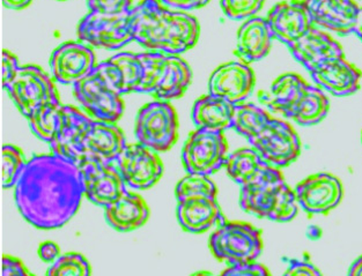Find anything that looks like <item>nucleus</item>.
Here are the masks:
<instances>
[{
  "label": "nucleus",
  "instance_id": "nucleus-2",
  "mask_svg": "<svg viewBox=\"0 0 362 276\" xmlns=\"http://www.w3.org/2000/svg\"><path fill=\"white\" fill-rule=\"evenodd\" d=\"M134 41L148 51L182 54L194 48L200 35L194 16L167 7L159 0H141L131 8Z\"/></svg>",
  "mask_w": 362,
  "mask_h": 276
},
{
  "label": "nucleus",
  "instance_id": "nucleus-3",
  "mask_svg": "<svg viewBox=\"0 0 362 276\" xmlns=\"http://www.w3.org/2000/svg\"><path fill=\"white\" fill-rule=\"evenodd\" d=\"M233 128L248 140L252 148L276 168L292 164L300 156L299 136L286 121L271 117L251 103L236 104Z\"/></svg>",
  "mask_w": 362,
  "mask_h": 276
},
{
  "label": "nucleus",
  "instance_id": "nucleus-17",
  "mask_svg": "<svg viewBox=\"0 0 362 276\" xmlns=\"http://www.w3.org/2000/svg\"><path fill=\"white\" fill-rule=\"evenodd\" d=\"M296 201L309 215L327 214L337 207L343 198V186L330 174H316L296 185Z\"/></svg>",
  "mask_w": 362,
  "mask_h": 276
},
{
  "label": "nucleus",
  "instance_id": "nucleus-7",
  "mask_svg": "<svg viewBox=\"0 0 362 276\" xmlns=\"http://www.w3.org/2000/svg\"><path fill=\"white\" fill-rule=\"evenodd\" d=\"M213 256L226 264L255 261L263 250L261 230L243 222H225L210 237Z\"/></svg>",
  "mask_w": 362,
  "mask_h": 276
},
{
  "label": "nucleus",
  "instance_id": "nucleus-31",
  "mask_svg": "<svg viewBox=\"0 0 362 276\" xmlns=\"http://www.w3.org/2000/svg\"><path fill=\"white\" fill-rule=\"evenodd\" d=\"M216 193L218 191L216 185L211 181L210 177L202 174H187V176L178 181L175 188L177 201L194 197L216 198Z\"/></svg>",
  "mask_w": 362,
  "mask_h": 276
},
{
  "label": "nucleus",
  "instance_id": "nucleus-10",
  "mask_svg": "<svg viewBox=\"0 0 362 276\" xmlns=\"http://www.w3.org/2000/svg\"><path fill=\"white\" fill-rule=\"evenodd\" d=\"M228 145L223 133L194 131L182 148V163L187 174L210 176L225 165Z\"/></svg>",
  "mask_w": 362,
  "mask_h": 276
},
{
  "label": "nucleus",
  "instance_id": "nucleus-36",
  "mask_svg": "<svg viewBox=\"0 0 362 276\" xmlns=\"http://www.w3.org/2000/svg\"><path fill=\"white\" fill-rule=\"evenodd\" d=\"M223 275L230 276H265L270 275V272L267 270L264 265L258 264L255 261H248V263H240V264L230 265L227 270L223 272Z\"/></svg>",
  "mask_w": 362,
  "mask_h": 276
},
{
  "label": "nucleus",
  "instance_id": "nucleus-35",
  "mask_svg": "<svg viewBox=\"0 0 362 276\" xmlns=\"http://www.w3.org/2000/svg\"><path fill=\"white\" fill-rule=\"evenodd\" d=\"M87 6L92 12L117 14L132 8V0H87Z\"/></svg>",
  "mask_w": 362,
  "mask_h": 276
},
{
  "label": "nucleus",
  "instance_id": "nucleus-25",
  "mask_svg": "<svg viewBox=\"0 0 362 276\" xmlns=\"http://www.w3.org/2000/svg\"><path fill=\"white\" fill-rule=\"evenodd\" d=\"M176 212L180 226L192 234L207 232L226 221L216 198L194 197L178 201Z\"/></svg>",
  "mask_w": 362,
  "mask_h": 276
},
{
  "label": "nucleus",
  "instance_id": "nucleus-27",
  "mask_svg": "<svg viewBox=\"0 0 362 276\" xmlns=\"http://www.w3.org/2000/svg\"><path fill=\"white\" fill-rule=\"evenodd\" d=\"M148 216L150 208L146 201L129 191L105 207V221L117 232H134L146 223Z\"/></svg>",
  "mask_w": 362,
  "mask_h": 276
},
{
  "label": "nucleus",
  "instance_id": "nucleus-14",
  "mask_svg": "<svg viewBox=\"0 0 362 276\" xmlns=\"http://www.w3.org/2000/svg\"><path fill=\"white\" fill-rule=\"evenodd\" d=\"M92 119L74 105H65L57 130L49 143L52 154L78 167L83 162L85 139Z\"/></svg>",
  "mask_w": 362,
  "mask_h": 276
},
{
  "label": "nucleus",
  "instance_id": "nucleus-30",
  "mask_svg": "<svg viewBox=\"0 0 362 276\" xmlns=\"http://www.w3.org/2000/svg\"><path fill=\"white\" fill-rule=\"evenodd\" d=\"M64 107L59 99L45 102V104L38 107L27 119L33 133L38 139L45 143H50L57 130L58 123L63 114Z\"/></svg>",
  "mask_w": 362,
  "mask_h": 276
},
{
  "label": "nucleus",
  "instance_id": "nucleus-22",
  "mask_svg": "<svg viewBox=\"0 0 362 276\" xmlns=\"http://www.w3.org/2000/svg\"><path fill=\"white\" fill-rule=\"evenodd\" d=\"M110 88L119 95L139 92L144 67L139 54L121 52L107 61L96 64Z\"/></svg>",
  "mask_w": 362,
  "mask_h": 276
},
{
  "label": "nucleus",
  "instance_id": "nucleus-29",
  "mask_svg": "<svg viewBox=\"0 0 362 276\" xmlns=\"http://www.w3.org/2000/svg\"><path fill=\"white\" fill-rule=\"evenodd\" d=\"M223 167L233 181L245 186L261 177L271 164L254 148H242L227 156Z\"/></svg>",
  "mask_w": 362,
  "mask_h": 276
},
{
  "label": "nucleus",
  "instance_id": "nucleus-38",
  "mask_svg": "<svg viewBox=\"0 0 362 276\" xmlns=\"http://www.w3.org/2000/svg\"><path fill=\"white\" fill-rule=\"evenodd\" d=\"M286 261L288 267L285 275H321V272L312 264L307 254L303 259H288Z\"/></svg>",
  "mask_w": 362,
  "mask_h": 276
},
{
  "label": "nucleus",
  "instance_id": "nucleus-23",
  "mask_svg": "<svg viewBox=\"0 0 362 276\" xmlns=\"http://www.w3.org/2000/svg\"><path fill=\"white\" fill-rule=\"evenodd\" d=\"M125 146L127 141L119 127L114 123L96 119L92 121L87 132L83 160L115 163Z\"/></svg>",
  "mask_w": 362,
  "mask_h": 276
},
{
  "label": "nucleus",
  "instance_id": "nucleus-20",
  "mask_svg": "<svg viewBox=\"0 0 362 276\" xmlns=\"http://www.w3.org/2000/svg\"><path fill=\"white\" fill-rule=\"evenodd\" d=\"M313 23L340 36L354 32L360 7L354 0H305Z\"/></svg>",
  "mask_w": 362,
  "mask_h": 276
},
{
  "label": "nucleus",
  "instance_id": "nucleus-39",
  "mask_svg": "<svg viewBox=\"0 0 362 276\" xmlns=\"http://www.w3.org/2000/svg\"><path fill=\"white\" fill-rule=\"evenodd\" d=\"M3 276H30L33 275L23 261L18 258L11 257V256H4L3 257V270H1Z\"/></svg>",
  "mask_w": 362,
  "mask_h": 276
},
{
  "label": "nucleus",
  "instance_id": "nucleus-28",
  "mask_svg": "<svg viewBox=\"0 0 362 276\" xmlns=\"http://www.w3.org/2000/svg\"><path fill=\"white\" fill-rule=\"evenodd\" d=\"M274 35L265 18L254 16L245 20L236 37V54L245 63H254L267 57Z\"/></svg>",
  "mask_w": 362,
  "mask_h": 276
},
{
  "label": "nucleus",
  "instance_id": "nucleus-26",
  "mask_svg": "<svg viewBox=\"0 0 362 276\" xmlns=\"http://www.w3.org/2000/svg\"><path fill=\"white\" fill-rule=\"evenodd\" d=\"M236 104L209 92L194 102L191 117L199 130L223 133L233 128Z\"/></svg>",
  "mask_w": 362,
  "mask_h": 276
},
{
  "label": "nucleus",
  "instance_id": "nucleus-5",
  "mask_svg": "<svg viewBox=\"0 0 362 276\" xmlns=\"http://www.w3.org/2000/svg\"><path fill=\"white\" fill-rule=\"evenodd\" d=\"M240 206L251 215L274 222H288L298 214L296 192L274 165L256 181L241 186Z\"/></svg>",
  "mask_w": 362,
  "mask_h": 276
},
{
  "label": "nucleus",
  "instance_id": "nucleus-43",
  "mask_svg": "<svg viewBox=\"0 0 362 276\" xmlns=\"http://www.w3.org/2000/svg\"><path fill=\"white\" fill-rule=\"evenodd\" d=\"M347 274L352 276H362V256L353 263Z\"/></svg>",
  "mask_w": 362,
  "mask_h": 276
},
{
  "label": "nucleus",
  "instance_id": "nucleus-8",
  "mask_svg": "<svg viewBox=\"0 0 362 276\" xmlns=\"http://www.w3.org/2000/svg\"><path fill=\"white\" fill-rule=\"evenodd\" d=\"M134 136L156 152L170 150L178 137V121L175 109L168 101L150 102L138 112L134 123Z\"/></svg>",
  "mask_w": 362,
  "mask_h": 276
},
{
  "label": "nucleus",
  "instance_id": "nucleus-1",
  "mask_svg": "<svg viewBox=\"0 0 362 276\" xmlns=\"http://www.w3.org/2000/svg\"><path fill=\"white\" fill-rule=\"evenodd\" d=\"M14 188L16 205L23 219L45 230L66 224L85 196L79 168L52 152L27 161Z\"/></svg>",
  "mask_w": 362,
  "mask_h": 276
},
{
  "label": "nucleus",
  "instance_id": "nucleus-37",
  "mask_svg": "<svg viewBox=\"0 0 362 276\" xmlns=\"http://www.w3.org/2000/svg\"><path fill=\"white\" fill-rule=\"evenodd\" d=\"M19 70V61H18L16 54H13L10 51L3 50V54H1V83H3L4 89L10 86L13 80L16 79Z\"/></svg>",
  "mask_w": 362,
  "mask_h": 276
},
{
  "label": "nucleus",
  "instance_id": "nucleus-34",
  "mask_svg": "<svg viewBox=\"0 0 362 276\" xmlns=\"http://www.w3.org/2000/svg\"><path fill=\"white\" fill-rule=\"evenodd\" d=\"M265 0H220L221 10L232 20H248L257 16Z\"/></svg>",
  "mask_w": 362,
  "mask_h": 276
},
{
  "label": "nucleus",
  "instance_id": "nucleus-19",
  "mask_svg": "<svg viewBox=\"0 0 362 276\" xmlns=\"http://www.w3.org/2000/svg\"><path fill=\"white\" fill-rule=\"evenodd\" d=\"M255 83L254 71L248 64L230 61L213 72L209 81V92L240 104L252 94Z\"/></svg>",
  "mask_w": 362,
  "mask_h": 276
},
{
  "label": "nucleus",
  "instance_id": "nucleus-13",
  "mask_svg": "<svg viewBox=\"0 0 362 276\" xmlns=\"http://www.w3.org/2000/svg\"><path fill=\"white\" fill-rule=\"evenodd\" d=\"M115 165L125 184L137 190L152 188L163 174V163L158 152L140 143L127 145Z\"/></svg>",
  "mask_w": 362,
  "mask_h": 276
},
{
  "label": "nucleus",
  "instance_id": "nucleus-44",
  "mask_svg": "<svg viewBox=\"0 0 362 276\" xmlns=\"http://www.w3.org/2000/svg\"><path fill=\"white\" fill-rule=\"evenodd\" d=\"M354 34L362 41V7H360L359 13H358L356 27H354Z\"/></svg>",
  "mask_w": 362,
  "mask_h": 276
},
{
  "label": "nucleus",
  "instance_id": "nucleus-16",
  "mask_svg": "<svg viewBox=\"0 0 362 276\" xmlns=\"http://www.w3.org/2000/svg\"><path fill=\"white\" fill-rule=\"evenodd\" d=\"M95 67L92 48L80 42H65L51 54V74L58 83L74 86L92 73Z\"/></svg>",
  "mask_w": 362,
  "mask_h": 276
},
{
  "label": "nucleus",
  "instance_id": "nucleus-11",
  "mask_svg": "<svg viewBox=\"0 0 362 276\" xmlns=\"http://www.w3.org/2000/svg\"><path fill=\"white\" fill-rule=\"evenodd\" d=\"M74 99L83 110L99 121L116 123L124 112L122 95L110 88L98 68L74 85Z\"/></svg>",
  "mask_w": 362,
  "mask_h": 276
},
{
  "label": "nucleus",
  "instance_id": "nucleus-21",
  "mask_svg": "<svg viewBox=\"0 0 362 276\" xmlns=\"http://www.w3.org/2000/svg\"><path fill=\"white\" fill-rule=\"evenodd\" d=\"M288 49L293 58L308 71L332 59L344 58L341 45L315 25L300 40L288 45Z\"/></svg>",
  "mask_w": 362,
  "mask_h": 276
},
{
  "label": "nucleus",
  "instance_id": "nucleus-4",
  "mask_svg": "<svg viewBox=\"0 0 362 276\" xmlns=\"http://www.w3.org/2000/svg\"><path fill=\"white\" fill-rule=\"evenodd\" d=\"M258 101L270 112L303 126L318 124L330 110V102L323 90L294 73L280 76L270 90L259 92Z\"/></svg>",
  "mask_w": 362,
  "mask_h": 276
},
{
  "label": "nucleus",
  "instance_id": "nucleus-24",
  "mask_svg": "<svg viewBox=\"0 0 362 276\" xmlns=\"http://www.w3.org/2000/svg\"><path fill=\"white\" fill-rule=\"evenodd\" d=\"M309 73L318 86L334 96H349L358 92L362 76L361 71L345 58L322 64Z\"/></svg>",
  "mask_w": 362,
  "mask_h": 276
},
{
  "label": "nucleus",
  "instance_id": "nucleus-32",
  "mask_svg": "<svg viewBox=\"0 0 362 276\" xmlns=\"http://www.w3.org/2000/svg\"><path fill=\"white\" fill-rule=\"evenodd\" d=\"M25 154L19 147L5 145L1 150V181L4 188L16 186L20 174L25 168Z\"/></svg>",
  "mask_w": 362,
  "mask_h": 276
},
{
  "label": "nucleus",
  "instance_id": "nucleus-41",
  "mask_svg": "<svg viewBox=\"0 0 362 276\" xmlns=\"http://www.w3.org/2000/svg\"><path fill=\"white\" fill-rule=\"evenodd\" d=\"M38 256H40L42 260L49 263V264H54V261L61 257L58 245L54 244L52 241L42 243L40 248H38Z\"/></svg>",
  "mask_w": 362,
  "mask_h": 276
},
{
  "label": "nucleus",
  "instance_id": "nucleus-42",
  "mask_svg": "<svg viewBox=\"0 0 362 276\" xmlns=\"http://www.w3.org/2000/svg\"><path fill=\"white\" fill-rule=\"evenodd\" d=\"M33 0H3V5L10 10H23Z\"/></svg>",
  "mask_w": 362,
  "mask_h": 276
},
{
  "label": "nucleus",
  "instance_id": "nucleus-18",
  "mask_svg": "<svg viewBox=\"0 0 362 276\" xmlns=\"http://www.w3.org/2000/svg\"><path fill=\"white\" fill-rule=\"evenodd\" d=\"M265 19L274 37L287 47L300 40L314 25L305 0H288L276 4Z\"/></svg>",
  "mask_w": 362,
  "mask_h": 276
},
{
  "label": "nucleus",
  "instance_id": "nucleus-40",
  "mask_svg": "<svg viewBox=\"0 0 362 276\" xmlns=\"http://www.w3.org/2000/svg\"><path fill=\"white\" fill-rule=\"evenodd\" d=\"M159 1L173 10L190 11L198 10L200 7L205 6L210 0H159Z\"/></svg>",
  "mask_w": 362,
  "mask_h": 276
},
{
  "label": "nucleus",
  "instance_id": "nucleus-12",
  "mask_svg": "<svg viewBox=\"0 0 362 276\" xmlns=\"http://www.w3.org/2000/svg\"><path fill=\"white\" fill-rule=\"evenodd\" d=\"M5 90L25 118L45 102L59 99L50 76L36 65L20 67L16 79Z\"/></svg>",
  "mask_w": 362,
  "mask_h": 276
},
{
  "label": "nucleus",
  "instance_id": "nucleus-9",
  "mask_svg": "<svg viewBox=\"0 0 362 276\" xmlns=\"http://www.w3.org/2000/svg\"><path fill=\"white\" fill-rule=\"evenodd\" d=\"M80 41L105 50H118L134 41L131 10L117 14L90 12L83 16L76 30Z\"/></svg>",
  "mask_w": 362,
  "mask_h": 276
},
{
  "label": "nucleus",
  "instance_id": "nucleus-33",
  "mask_svg": "<svg viewBox=\"0 0 362 276\" xmlns=\"http://www.w3.org/2000/svg\"><path fill=\"white\" fill-rule=\"evenodd\" d=\"M47 274L49 276H87L90 274V266L81 254L66 253L51 265Z\"/></svg>",
  "mask_w": 362,
  "mask_h": 276
},
{
  "label": "nucleus",
  "instance_id": "nucleus-15",
  "mask_svg": "<svg viewBox=\"0 0 362 276\" xmlns=\"http://www.w3.org/2000/svg\"><path fill=\"white\" fill-rule=\"evenodd\" d=\"M85 197L105 208L127 191V184L115 163L83 160L78 165Z\"/></svg>",
  "mask_w": 362,
  "mask_h": 276
},
{
  "label": "nucleus",
  "instance_id": "nucleus-6",
  "mask_svg": "<svg viewBox=\"0 0 362 276\" xmlns=\"http://www.w3.org/2000/svg\"><path fill=\"white\" fill-rule=\"evenodd\" d=\"M144 74L139 92L148 94L161 101H172L185 95L192 80L187 61L178 54L159 51L139 54Z\"/></svg>",
  "mask_w": 362,
  "mask_h": 276
}]
</instances>
